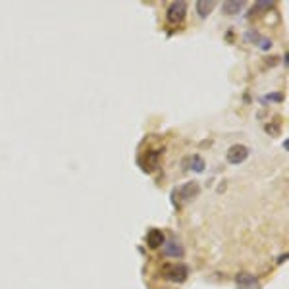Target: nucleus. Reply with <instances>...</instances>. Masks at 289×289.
Returning <instances> with one entry per match:
<instances>
[{
    "instance_id": "obj_1",
    "label": "nucleus",
    "mask_w": 289,
    "mask_h": 289,
    "mask_svg": "<svg viewBox=\"0 0 289 289\" xmlns=\"http://www.w3.org/2000/svg\"><path fill=\"white\" fill-rule=\"evenodd\" d=\"M189 276V268L185 264H166L162 268V278L168 282H176V284H183Z\"/></svg>"
},
{
    "instance_id": "obj_2",
    "label": "nucleus",
    "mask_w": 289,
    "mask_h": 289,
    "mask_svg": "<svg viewBox=\"0 0 289 289\" xmlns=\"http://www.w3.org/2000/svg\"><path fill=\"white\" fill-rule=\"evenodd\" d=\"M228 162L230 164H241L249 158V148L245 144H232L228 148V154H226Z\"/></svg>"
},
{
    "instance_id": "obj_3",
    "label": "nucleus",
    "mask_w": 289,
    "mask_h": 289,
    "mask_svg": "<svg viewBox=\"0 0 289 289\" xmlns=\"http://www.w3.org/2000/svg\"><path fill=\"white\" fill-rule=\"evenodd\" d=\"M185 12H187V4L183 0L174 2L170 8H168V21L170 23H181L185 18Z\"/></svg>"
},
{
    "instance_id": "obj_4",
    "label": "nucleus",
    "mask_w": 289,
    "mask_h": 289,
    "mask_svg": "<svg viewBox=\"0 0 289 289\" xmlns=\"http://www.w3.org/2000/svg\"><path fill=\"white\" fill-rule=\"evenodd\" d=\"M235 284L239 286V289H260L256 278L251 276V274H247V272H239L235 276Z\"/></svg>"
},
{
    "instance_id": "obj_5",
    "label": "nucleus",
    "mask_w": 289,
    "mask_h": 289,
    "mask_svg": "<svg viewBox=\"0 0 289 289\" xmlns=\"http://www.w3.org/2000/svg\"><path fill=\"white\" fill-rule=\"evenodd\" d=\"M197 195H199V185L195 181L181 185L180 189L176 191V197H180V200H189L193 199V197H197Z\"/></svg>"
},
{
    "instance_id": "obj_6",
    "label": "nucleus",
    "mask_w": 289,
    "mask_h": 289,
    "mask_svg": "<svg viewBox=\"0 0 289 289\" xmlns=\"http://www.w3.org/2000/svg\"><path fill=\"white\" fill-rule=\"evenodd\" d=\"M164 234L160 232V230H150L148 234H146V245H148V249H160L164 245Z\"/></svg>"
},
{
    "instance_id": "obj_7",
    "label": "nucleus",
    "mask_w": 289,
    "mask_h": 289,
    "mask_svg": "<svg viewBox=\"0 0 289 289\" xmlns=\"http://www.w3.org/2000/svg\"><path fill=\"white\" fill-rule=\"evenodd\" d=\"M216 8V2L214 0H199L197 2V14H199L200 18H206V16H210V12Z\"/></svg>"
},
{
    "instance_id": "obj_8",
    "label": "nucleus",
    "mask_w": 289,
    "mask_h": 289,
    "mask_svg": "<svg viewBox=\"0 0 289 289\" xmlns=\"http://www.w3.org/2000/svg\"><path fill=\"white\" fill-rule=\"evenodd\" d=\"M156 164H158V152H156V150L146 152V154L143 156V160H141V166H143L146 172H152Z\"/></svg>"
},
{
    "instance_id": "obj_9",
    "label": "nucleus",
    "mask_w": 289,
    "mask_h": 289,
    "mask_svg": "<svg viewBox=\"0 0 289 289\" xmlns=\"http://www.w3.org/2000/svg\"><path fill=\"white\" fill-rule=\"evenodd\" d=\"M183 247H181L180 243H174V241H170L168 245H166V251L164 254H168V256H183Z\"/></svg>"
},
{
    "instance_id": "obj_10",
    "label": "nucleus",
    "mask_w": 289,
    "mask_h": 289,
    "mask_svg": "<svg viewBox=\"0 0 289 289\" xmlns=\"http://www.w3.org/2000/svg\"><path fill=\"white\" fill-rule=\"evenodd\" d=\"M241 8H243V2H239V0H230V2L224 4V12L226 14H237Z\"/></svg>"
},
{
    "instance_id": "obj_11",
    "label": "nucleus",
    "mask_w": 289,
    "mask_h": 289,
    "mask_svg": "<svg viewBox=\"0 0 289 289\" xmlns=\"http://www.w3.org/2000/svg\"><path fill=\"white\" fill-rule=\"evenodd\" d=\"M189 168H191L193 172H204L206 164H204V160H202L200 156H193V158H191V162H189Z\"/></svg>"
},
{
    "instance_id": "obj_12",
    "label": "nucleus",
    "mask_w": 289,
    "mask_h": 289,
    "mask_svg": "<svg viewBox=\"0 0 289 289\" xmlns=\"http://www.w3.org/2000/svg\"><path fill=\"white\" fill-rule=\"evenodd\" d=\"M272 8V2L270 0H258L256 6H254V12H260V10H268Z\"/></svg>"
},
{
    "instance_id": "obj_13",
    "label": "nucleus",
    "mask_w": 289,
    "mask_h": 289,
    "mask_svg": "<svg viewBox=\"0 0 289 289\" xmlns=\"http://www.w3.org/2000/svg\"><path fill=\"white\" fill-rule=\"evenodd\" d=\"M258 47H260L262 50H268V48L272 47V41H270V39H264V37H260V39H258Z\"/></svg>"
},
{
    "instance_id": "obj_14",
    "label": "nucleus",
    "mask_w": 289,
    "mask_h": 289,
    "mask_svg": "<svg viewBox=\"0 0 289 289\" xmlns=\"http://www.w3.org/2000/svg\"><path fill=\"white\" fill-rule=\"evenodd\" d=\"M245 39H247V41H251V43H258V39H260V37H258L256 31H247Z\"/></svg>"
},
{
    "instance_id": "obj_15",
    "label": "nucleus",
    "mask_w": 289,
    "mask_h": 289,
    "mask_svg": "<svg viewBox=\"0 0 289 289\" xmlns=\"http://www.w3.org/2000/svg\"><path fill=\"white\" fill-rule=\"evenodd\" d=\"M268 98H270V100H276V102H280V100H282L284 96H282L280 93H272V95H270V96H268Z\"/></svg>"
},
{
    "instance_id": "obj_16",
    "label": "nucleus",
    "mask_w": 289,
    "mask_h": 289,
    "mask_svg": "<svg viewBox=\"0 0 289 289\" xmlns=\"http://www.w3.org/2000/svg\"><path fill=\"white\" fill-rule=\"evenodd\" d=\"M286 258H288V254H284V256H280V258H278V264H282V262H286Z\"/></svg>"
}]
</instances>
